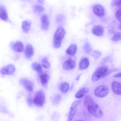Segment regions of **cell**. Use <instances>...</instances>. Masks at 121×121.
I'll return each mask as SVG.
<instances>
[{"label":"cell","instance_id":"9a60e30c","mask_svg":"<svg viewBox=\"0 0 121 121\" xmlns=\"http://www.w3.org/2000/svg\"><path fill=\"white\" fill-rule=\"evenodd\" d=\"M89 59L87 57L82 59L80 61L79 65V69L81 70H84L87 68L89 65Z\"/></svg>","mask_w":121,"mask_h":121},{"label":"cell","instance_id":"e575fe53","mask_svg":"<svg viewBox=\"0 0 121 121\" xmlns=\"http://www.w3.org/2000/svg\"><path fill=\"white\" fill-rule=\"evenodd\" d=\"M81 75V74H79L78 76L77 77V78H76V80H79Z\"/></svg>","mask_w":121,"mask_h":121},{"label":"cell","instance_id":"83f0119b","mask_svg":"<svg viewBox=\"0 0 121 121\" xmlns=\"http://www.w3.org/2000/svg\"><path fill=\"white\" fill-rule=\"evenodd\" d=\"M35 10L38 12H42L44 11V8L43 6L39 4L35 5L34 7Z\"/></svg>","mask_w":121,"mask_h":121},{"label":"cell","instance_id":"2e32d148","mask_svg":"<svg viewBox=\"0 0 121 121\" xmlns=\"http://www.w3.org/2000/svg\"><path fill=\"white\" fill-rule=\"evenodd\" d=\"M89 88L87 87H84L81 89L76 94L75 97L78 99L82 98L89 91Z\"/></svg>","mask_w":121,"mask_h":121},{"label":"cell","instance_id":"44dd1931","mask_svg":"<svg viewBox=\"0 0 121 121\" xmlns=\"http://www.w3.org/2000/svg\"><path fill=\"white\" fill-rule=\"evenodd\" d=\"M0 17L4 21H6L7 20L8 18L7 13L5 8L4 6H0Z\"/></svg>","mask_w":121,"mask_h":121},{"label":"cell","instance_id":"277c9868","mask_svg":"<svg viewBox=\"0 0 121 121\" xmlns=\"http://www.w3.org/2000/svg\"><path fill=\"white\" fill-rule=\"evenodd\" d=\"M110 90L108 87L105 85H102L97 86L95 89L94 94L97 97L103 98L108 95Z\"/></svg>","mask_w":121,"mask_h":121},{"label":"cell","instance_id":"cb8c5ba5","mask_svg":"<svg viewBox=\"0 0 121 121\" xmlns=\"http://www.w3.org/2000/svg\"><path fill=\"white\" fill-rule=\"evenodd\" d=\"M69 87V85L68 83L64 82L61 84L60 88V90L62 92L65 93L68 91Z\"/></svg>","mask_w":121,"mask_h":121},{"label":"cell","instance_id":"f1b7e54d","mask_svg":"<svg viewBox=\"0 0 121 121\" xmlns=\"http://www.w3.org/2000/svg\"><path fill=\"white\" fill-rule=\"evenodd\" d=\"M101 55V52L98 51H94L92 53V56L95 60H97L99 58Z\"/></svg>","mask_w":121,"mask_h":121},{"label":"cell","instance_id":"484cf974","mask_svg":"<svg viewBox=\"0 0 121 121\" xmlns=\"http://www.w3.org/2000/svg\"><path fill=\"white\" fill-rule=\"evenodd\" d=\"M112 39L114 41H117L121 40V32H118L115 33L113 35Z\"/></svg>","mask_w":121,"mask_h":121},{"label":"cell","instance_id":"5b68a950","mask_svg":"<svg viewBox=\"0 0 121 121\" xmlns=\"http://www.w3.org/2000/svg\"><path fill=\"white\" fill-rule=\"evenodd\" d=\"M45 101V95L44 92L42 91H37L35 93L33 99V102L38 107L43 106Z\"/></svg>","mask_w":121,"mask_h":121},{"label":"cell","instance_id":"1f68e13d","mask_svg":"<svg viewBox=\"0 0 121 121\" xmlns=\"http://www.w3.org/2000/svg\"><path fill=\"white\" fill-rule=\"evenodd\" d=\"M114 4L116 6L121 9V0H115Z\"/></svg>","mask_w":121,"mask_h":121},{"label":"cell","instance_id":"ac0fdd59","mask_svg":"<svg viewBox=\"0 0 121 121\" xmlns=\"http://www.w3.org/2000/svg\"><path fill=\"white\" fill-rule=\"evenodd\" d=\"M13 48L14 50L19 52H22L24 50L23 44L20 41L16 42L13 45Z\"/></svg>","mask_w":121,"mask_h":121},{"label":"cell","instance_id":"8fae6325","mask_svg":"<svg viewBox=\"0 0 121 121\" xmlns=\"http://www.w3.org/2000/svg\"><path fill=\"white\" fill-rule=\"evenodd\" d=\"M111 87L112 91L115 94L118 95H121V83L114 81L112 83Z\"/></svg>","mask_w":121,"mask_h":121},{"label":"cell","instance_id":"3957f363","mask_svg":"<svg viewBox=\"0 0 121 121\" xmlns=\"http://www.w3.org/2000/svg\"><path fill=\"white\" fill-rule=\"evenodd\" d=\"M109 73L108 69L107 67L101 66L94 72L92 75L91 79L93 81H97L106 76Z\"/></svg>","mask_w":121,"mask_h":121},{"label":"cell","instance_id":"836d02e7","mask_svg":"<svg viewBox=\"0 0 121 121\" xmlns=\"http://www.w3.org/2000/svg\"><path fill=\"white\" fill-rule=\"evenodd\" d=\"M37 1L39 3L41 4H43L44 2V1L43 0H38Z\"/></svg>","mask_w":121,"mask_h":121},{"label":"cell","instance_id":"6da1fadb","mask_svg":"<svg viewBox=\"0 0 121 121\" xmlns=\"http://www.w3.org/2000/svg\"><path fill=\"white\" fill-rule=\"evenodd\" d=\"M65 32L64 29L62 27L58 28L54 33L53 37V46L56 48L61 46L62 41L65 37Z\"/></svg>","mask_w":121,"mask_h":121},{"label":"cell","instance_id":"8d00e7d4","mask_svg":"<svg viewBox=\"0 0 121 121\" xmlns=\"http://www.w3.org/2000/svg\"><path fill=\"white\" fill-rule=\"evenodd\" d=\"M75 121H84L82 120H76Z\"/></svg>","mask_w":121,"mask_h":121},{"label":"cell","instance_id":"30bf717a","mask_svg":"<svg viewBox=\"0 0 121 121\" xmlns=\"http://www.w3.org/2000/svg\"><path fill=\"white\" fill-rule=\"evenodd\" d=\"M93 10L94 13L99 17H102L105 14L104 9L101 5L97 4L93 7Z\"/></svg>","mask_w":121,"mask_h":121},{"label":"cell","instance_id":"d6a6232c","mask_svg":"<svg viewBox=\"0 0 121 121\" xmlns=\"http://www.w3.org/2000/svg\"><path fill=\"white\" fill-rule=\"evenodd\" d=\"M113 77L115 78L121 77V72L119 73L114 74L113 76Z\"/></svg>","mask_w":121,"mask_h":121},{"label":"cell","instance_id":"4fadbf2b","mask_svg":"<svg viewBox=\"0 0 121 121\" xmlns=\"http://www.w3.org/2000/svg\"><path fill=\"white\" fill-rule=\"evenodd\" d=\"M41 27L43 30H46L48 28L49 22L48 16L46 15H44L42 16L41 19Z\"/></svg>","mask_w":121,"mask_h":121},{"label":"cell","instance_id":"f546056e","mask_svg":"<svg viewBox=\"0 0 121 121\" xmlns=\"http://www.w3.org/2000/svg\"><path fill=\"white\" fill-rule=\"evenodd\" d=\"M115 16L118 20L121 23V9L117 11L116 13Z\"/></svg>","mask_w":121,"mask_h":121},{"label":"cell","instance_id":"4dcf8cb0","mask_svg":"<svg viewBox=\"0 0 121 121\" xmlns=\"http://www.w3.org/2000/svg\"><path fill=\"white\" fill-rule=\"evenodd\" d=\"M81 101L80 99L76 100L73 102L71 105V107L73 108H76V107L78 104L80 103Z\"/></svg>","mask_w":121,"mask_h":121},{"label":"cell","instance_id":"ffe728a7","mask_svg":"<svg viewBox=\"0 0 121 121\" xmlns=\"http://www.w3.org/2000/svg\"><path fill=\"white\" fill-rule=\"evenodd\" d=\"M31 25V23L28 20H25L22 22V28L23 31L27 33L29 30Z\"/></svg>","mask_w":121,"mask_h":121},{"label":"cell","instance_id":"7402d4cb","mask_svg":"<svg viewBox=\"0 0 121 121\" xmlns=\"http://www.w3.org/2000/svg\"><path fill=\"white\" fill-rule=\"evenodd\" d=\"M94 102L91 97L89 95L85 96L83 100L84 104L86 107Z\"/></svg>","mask_w":121,"mask_h":121},{"label":"cell","instance_id":"8992f818","mask_svg":"<svg viewBox=\"0 0 121 121\" xmlns=\"http://www.w3.org/2000/svg\"><path fill=\"white\" fill-rule=\"evenodd\" d=\"M19 82L28 91L31 92L33 91L34 84L32 81L27 79L23 78L20 80Z\"/></svg>","mask_w":121,"mask_h":121},{"label":"cell","instance_id":"603a6c76","mask_svg":"<svg viewBox=\"0 0 121 121\" xmlns=\"http://www.w3.org/2000/svg\"><path fill=\"white\" fill-rule=\"evenodd\" d=\"M77 111V110L76 108H73L71 107L70 108L68 117V121H71L72 120Z\"/></svg>","mask_w":121,"mask_h":121},{"label":"cell","instance_id":"7c38bea8","mask_svg":"<svg viewBox=\"0 0 121 121\" xmlns=\"http://www.w3.org/2000/svg\"><path fill=\"white\" fill-rule=\"evenodd\" d=\"M25 56L27 58H30L33 56L34 51L32 46L30 44H28L26 46L25 50Z\"/></svg>","mask_w":121,"mask_h":121},{"label":"cell","instance_id":"5bb4252c","mask_svg":"<svg viewBox=\"0 0 121 121\" xmlns=\"http://www.w3.org/2000/svg\"><path fill=\"white\" fill-rule=\"evenodd\" d=\"M104 28L103 26L100 25H97L94 26L92 29V32L95 35L98 36H101L103 34Z\"/></svg>","mask_w":121,"mask_h":121},{"label":"cell","instance_id":"4316f807","mask_svg":"<svg viewBox=\"0 0 121 121\" xmlns=\"http://www.w3.org/2000/svg\"><path fill=\"white\" fill-rule=\"evenodd\" d=\"M83 49L86 53H89L92 50L91 47L90 43L88 42H86L83 47Z\"/></svg>","mask_w":121,"mask_h":121},{"label":"cell","instance_id":"d590c367","mask_svg":"<svg viewBox=\"0 0 121 121\" xmlns=\"http://www.w3.org/2000/svg\"><path fill=\"white\" fill-rule=\"evenodd\" d=\"M119 28L120 30H121V23L119 25Z\"/></svg>","mask_w":121,"mask_h":121},{"label":"cell","instance_id":"d4e9b609","mask_svg":"<svg viewBox=\"0 0 121 121\" xmlns=\"http://www.w3.org/2000/svg\"><path fill=\"white\" fill-rule=\"evenodd\" d=\"M42 64L43 66L45 68L48 69L50 67V65L47 57H44L42 60Z\"/></svg>","mask_w":121,"mask_h":121},{"label":"cell","instance_id":"e0dca14e","mask_svg":"<svg viewBox=\"0 0 121 121\" xmlns=\"http://www.w3.org/2000/svg\"><path fill=\"white\" fill-rule=\"evenodd\" d=\"M77 49V46L76 44H73L70 45L67 49L66 52L68 55L73 56L76 53Z\"/></svg>","mask_w":121,"mask_h":121},{"label":"cell","instance_id":"ba28073f","mask_svg":"<svg viewBox=\"0 0 121 121\" xmlns=\"http://www.w3.org/2000/svg\"><path fill=\"white\" fill-rule=\"evenodd\" d=\"M75 61L72 59L69 58L63 63L62 67L64 69L68 70L74 69L76 66Z\"/></svg>","mask_w":121,"mask_h":121},{"label":"cell","instance_id":"52a82bcc","mask_svg":"<svg viewBox=\"0 0 121 121\" xmlns=\"http://www.w3.org/2000/svg\"><path fill=\"white\" fill-rule=\"evenodd\" d=\"M15 68L14 65L10 64L2 68L0 70V73L2 74L5 75H10L15 71Z\"/></svg>","mask_w":121,"mask_h":121},{"label":"cell","instance_id":"9c48e42d","mask_svg":"<svg viewBox=\"0 0 121 121\" xmlns=\"http://www.w3.org/2000/svg\"><path fill=\"white\" fill-rule=\"evenodd\" d=\"M40 74V80L41 83L43 87L46 88L50 78L49 73L48 71H45Z\"/></svg>","mask_w":121,"mask_h":121},{"label":"cell","instance_id":"7a4b0ae2","mask_svg":"<svg viewBox=\"0 0 121 121\" xmlns=\"http://www.w3.org/2000/svg\"><path fill=\"white\" fill-rule=\"evenodd\" d=\"M86 108L89 112L95 117L99 118L103 115L102 109L99 105L95 102Z\"/></svg>","mask_w":121,"mask_h":121},{"label":"cell","instance_id":"d6986e66","mask_svg":"<svg viewBox=\"0 0 121 121\" xmlns=\"http://www.w3.org/2000/svg\"><path fill=\"white\" fill-rule=\"evenodd\" d=\"M32 69L39 74L43 73L42 67L41 65L37 62L33 63L31 65Z\"/></svg>","mask_w":121,"mask_h":121}]
</instances>
